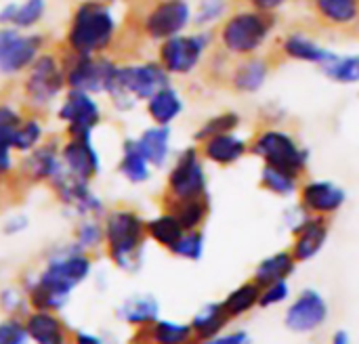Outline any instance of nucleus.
Segmentation results:
<instances>
[{
  "label": "nucleus",
  "instance_id": "obj_1",
  "mask_svg": "<svg viewBox=\"0 0 359 344\" xmlns=\"http://www.w3.org/2000/svg\"><path fill=\"white\" fill-rule=\"evenodd\" d=\"M90 273V259L84 252L57 256L40 273L38 282L29 288V303L36 311H59L72 290L82 284Z\"/></svg>",
  "mask_w": 359,
  "mask_h": 344
},
{
  "label": "nucleus",
  "instance_id": "obj_2",
  "mask_svg": "<svg viewBox=\"0 0 359 344\" xmlns=\"http://www.w3.org/2000/svg\"><path fill=\"white\" fill-rule=\"evenodd\" d=\"M114 34H116V19L109 6L99 0H86L76 8L72 17L67 44L72 53L97 55L111 44Z\"/></svg>",
  "mask_w": 359,
  "mask_h": 344
},
{
  "label": "nucleus",
  "instance_id": "obj_3",
  "mask_svg": "<svg viewBox=\"0 0 359 344\" xmlns=\"http://www.w3.org/2000/svg\"><path fill=\"white\" fill-rule=\"evenodd\" d=\"M276 27V15L246 8L238 11L219 29V44L233 57L257 53Z\"/></svg>",
  "mask_w": 359,
  "mask_h": 344
},
{
  "label": "nucleus",
  "instance_id": "obj_4",
  "mask_svg": "<svg viewBox=\"0 0 359 344\" xmlns=\"http://www.w3.org/2000/svg\"><path fill=\"white\" fill-rule=\"evenodd\" d=\"M145 235V223L133 210H116L105 221L107 252L120 269L133 271L139 267Z\"/></svg>",
  "mask_w": 359,
  "mask_h": 344
},
{
  "label": "nucleus",
  "instance_id": "obj_5",
  "mask_svg": "<svg viewBox=\"0 0 359 344\" xmlns=\"http://www.w3.org/2000/svg\"><path fill=\"white\" fill-rule=\"evenodd\" d=\"M164 86H170V78L162 63H139L118 67L107 95L114 99L116 107L128 109L135 101H147Z\"/></svg>",
  "mask_w": 359,
  "mask_h": 344
},
{
  "label": "nucleus",
  "instance_id": "obj_6",
  "mask_svg": "<svg viewBox=\"0 0 359 344\" xmlns=\"http://www.w3.org/2000/svg\"><path fill=\"white\" fill-rule=\"evenodd\" d=\"M250 153L263 158L265 164L282 168L297 179L307 174V151L284 130L263 128L255 135L248 147Z\"/></svg>",
  "mask_w": 359,
  "mask_h": 344
},
{
  "label": "nucleus",
  "instance_id": "obj_7",
  "mask_svg": "<svg viewBox=\"0 0 359 344\" xmlns=\"http://www.w3.org/2000/svg\"><path fill=\"white\" fill-rule=\"evenodd\" d=\"M307 6L320 32L359 38V0H307Z\"/></svg>",
  "mask_w": 359,
  "mask_h": 344
},
{
  "label": "nucleus",
  "instance_id": "obj_8",
  "mask_svg": "<svg viewBox=\"0 0 359 344\" xmlns=\"http://www.w3.org/2000/svg\"><path fill=\"white\" fill-rule=\"evenodd\" d=\"M116 69L118 67L109 59L95 57V55H78V53H72L69 65L63 67L65 84L69 88L84 90L90 95L107 92Z\"/></svg>",
  "mask_w": 359,
  "mask_h": 344
},
{
  "label": "nucleus",
  "instance_id": "obj_9",
  "mask_svg": "<svg viewBox=\"0 0 359 344\" xmlns=\"http://www.w3.org/2000/svg\"><path fill=\"white\" fill-rule=\"evenodd\" d=\"M202 195H206V177L200 162V151L196 147H189L181 153L175 168L170 170L166 185V204Z\"/></svg>",
  "mask_w": 359,
  "mask_h": 344
},
{
  "label": "nucleus",
  "instance_id": "obj_10",
  "mask_svg": "<svg viewBox=\"0 0 359 344\" xmlns=\"http://www.w3.org/2000/svg\"><path fill=\"white\" fill-rule=\"evenodd\" d=\"M63 84H65V71L63 65L57 61V57L38 55L25 80V97L32 105L42 107L63 90Z\"/></svg>",
  "mask_w": 359,
  "mask_h": 344
},
{
  "label": "nucleus",
  "instance_id": "obj_11",
  "mask_svg": "<svg viewBox=\"0 0 359 344\" xmlns=\"http://www.w3.org/2000/svg\"><path fill=\"white\" fill-rule=\"evenodd\" d=\"M208 34L198 36H170L160 46V63L168 74H189L200 63L206 46Z\"/></svg>",
  "mask_w": 359,
  "mask_h": 344
},
{
  "label": "nucleus",
  "instance_id": "obj_12",
  "mask_svg": "<svg viewBox=\"0 0 359 344\" xmlns=\"http://www.w3.org/2000/svg\"><path fill=\"white\" fill-rule=\"evenodd\" d=\"M59 118L65 122L69 139H82L90 137L93 128L99 124L101 111L90 92L69 88L67 99L59 107Z\"/></svg>",
  "mask_w": 359,
  "mask_h": 344
},
{
  "label": "nucleus",
  "instance_id": "obj_13",
  "mask_svg": "<svg viewBox=\"0 0 359 344\" xmlns=\"http://www.w3.org/2000/svg\"><path fill=\"white\" fill-rule=\"evenodd\" d=\"M191 11L187 0H160L143 19V29L154 40H166L177 36L189 23Z\"/></svg>",
  "mask_w": 359,
  "mask_h": 344
},
{
  "label": "nucleus",
  "instance_id": "obj_14",
  "mask_svg": "<svg viewBox=\"0 0 359 344\" xmlns=\"http://www.w3.org/2000/svg\"><path fill=\"white\" fill-rule=\"evenodd\" d=\"M280 65L273 55H267V57H259V55H244L240 59H233L231 63V69H229V76H227V86L233 88L236 92H257L269 71Z\"/></svg>",
  "mask_w": 359,
  "mask_h": 344
},
{
  "label": "nucleus",
  "instance_id": "obj_15",
  "mask_svg": "<svg viewBox=\"0 0 359 344\" xmlns=\"http://www.w3.org/2000/svg\"><path fill=\"white\" fill-rule=\"evenodd\" d=\"M326 317H328L326 301L318 292L305 290L288 309L286 326L292 332H311V330H318L326 322Z\"/></svg>",
  "mask_w": 359,
  "mask_h": 344
},
{
  "label": "nucleus",
  "instance_id": "obj_16",
  "mask_svg": "<svg viewBox=\"0 0 359 344\" xmlns=\"http://www.w3.org/2000/svg\"><path fill=\"white\" fill-rule=\"evenodd\" d=\"M328 227H330V221H328V216H322V214H309L301 225L294 227V231H292L294 242H292L290 250H292L297 263L309 261L322 250V246L328 238Z\"/></svg>",
  "mask_w": 359,
  "mask_h": 344
},
{
  "label": "nucleus",
  "instance_id": "obj_17",
  "mask_svg": "<svg viewBox=\"0 0 359 344\" xmlns=\"http://www.w3.org/2000/svg\"><path fill=\"white\" fill-rule=\"evenodd\" d=\"M343 204H345V191L334 183L316 181V183H305L301 187V208L307 214L332 216L334 212L341 210Z\"/></svg>",
  "mask_w": 359,
  "mask_h": 344
},
{
  "label": "nucleus",
  "instance_id": "obj_18",
  "mask_svg": "<svg viewBox=\"0 0 359 344\" xmlns=\"http://www.w3.org/2000/svg\"><path fill=\"white\" fill-rule=\"evenodd\" d=\"M61 164L76 177L90 181L101 164H99V156L90 143V137H82V139H69L65 143V147L61 149Z\"/></svg>",
  "mask_w": 359,
  "mask_h": 344
},
{
  "label": "nucleus",
  "instance_id": "obj_19",
  "mask_svg": "<svg viewBox=\"0 0 359 344\" xmlns=\"http://www.w3.org/2000/svg\"><path fill=\"white\" fill-rule=\"evenodd\" d=\"M278 57L284 59H297V61H309V63H324L330 53L307 32H290L282 36L276 44Z\"/></svg>",
  "mask_w": 359,
  "mask_h": 344
},
{
  "label": "nucleus",
  "instance_id": "obj_20",
  "mask_svg": "<svg viewBox=\"0 0 359 344\" xmlns=\"http://www.w3.org/2000/svg\"><path fill=\"white\" fill-rule=\"evenodd\" d=\"M200 143H202V156L219 166H231L248 151V145L242 139L233 137L231 132L215 135Z\"/></svg>",
  "mask_w": 359,
  "mask_h": 344
},
{
  "label": "nucleus",
  "instance_id": "obj_21",
  "mask_svg": "<svg viewBox=\"0 0 359 344\" xmlns=\"http://www.w3.org/2000/svg\"><path fill=\"white\" fill-rule=\"evenodd\" d=\"M42 48V36H21L13 42V46L8 48L6 57L0 61V71L2 74H17L25 67H29L36 57L40 55Z\"/></svg>",
  "mask_w": 359,
  "mask_h": 344
},
{
  "label": "nucleus",
  "instance_id": "obj_22",
  "mask_svg": "<svg viewBox=\"0 0 359 344\" xmlns=\"http://www.w3.org/2000/svg\"><path fill=\"white\" fill-rule=\"evenodd\" d=\"M231 322L227 311L223 309V303L206 305L189 324L194 332V340H215L219 332Z\"/></svg>",
  "mask_w": 359,
  "mask_h": 344
},
{
  "label": "nucleus",
  "instance_id": "obj_23",
  "mask_svg": "<svg viewBox=\"0 0 359 344\" xmlns=\"http://www.w3.org/2000/svg\"><path fill=\"white\" fill-rule=\"evenodd\" d=\"M27 336L40 344L65 343L63 324L53 315V311H36L25 322Z\"/></svg>",
  "mask_w": 359,
  "mask_h": 344
},
{
  "label": "nucleus",
  "instance_id": "obj_24",
  "mask_svg": "<svg viewBox=\"0 0 359 344\" xmlns=\"http://www.w3.org/2000/svg\"><path fill=\"white\" fill-rule=\"evenodd\" d=\"M183 111V101L175 88L164 86L154 97L147 99V113L156 124L168 126Z\"/></svg>",
  "mask_w": 359,
  "mask_h": 344
},
{
  "label": "nucleus",
  "instance_id": "obj_25",
  "mask_svg": "<svg viewBox=\"0 0 359 344\" xmlns=\"http://www.w3.org/2000/svg\"><path fill=\"white\" fill-rule=\"evenodd\" d=\"M137 145H139L141 153L145 156V160L151 166H162L166 162L168 147H170V128L162 126V124H158L154 128H147L137 139Z\"/></svg>",
  "mask_w": 359,
  "mask_h": 344
},
{
  "label": "nucleus",
  "instance_id": "obj_26",
  "mask_svg": "<svg viewBox=\"0 0 359 344\" xmlns=\"http://www.w3.org/2000/svg\"><path fill=\"white\" fill-rule=\"evenodd\" d=\"M294 267H297V261H294L292 250H284V252H278V254L265 259V261L257 267L252 280H255L261 288H265V286H269V284H273V282L288 280V275L294 271Z\"/></svg>",
  "mask_w": 359,
  "mask_h": 344
},
{
  "label": "nucleus",
  "instance_id": "obj_27",
  "mask_svg": "<svg viewBox=\"0 0 359 344\" xmlns=\"http://www.w3.org/2000/svg\"><path fill=\"white\" fill-rule=\"evenodd\" d=\"M166 210L179 219V223L183 225L185 231H191V229H200V225L206 221L210 204H208V198L202 195V198H194V200L168 202Z\"/></svg>",
  "mask_w": 359,
  "mask_h": 344
},
{
  "label": "nucleus",
  "instance_id": "obj_28",
  "mask_svg": "<svg viewBox=\"0 0 359 344\" xmlns=\"http://www.w3.org/2000/svg\"><path fill=\"white\" fill-rule=\"evenodd\" d=\"M158 301L149 294H141V296H133L128 298L118 315L126 322V324H133V326H151L154 322H158Z\"/></svg>",
  "mask_w": 359,
  "mask_h": 344
},
{
  "label": "nucleus",
  "instance_id": "obj_29",
  "mask_svg": "<svg viewBox=\"0 0 359 344\" xmlns=\"http://www.w3.org/2000/svg\"><path fill=\"white\" fill-rule=\"evenodd\" d=\"M120 172L126 181L139 185L149 179V162L141 153L137 141L126 139L122 145V160H120Z\"/></svg>",
  "mask_w": 359,
  "mask_h": 344
},
{
  "label": "nucleus",
  "instance_id": "obj_30",
  "mask_svg": "<svg viewBox=\"0 0 359 344\" xmlns=\"http://www.w3.org/2000/svg\"><path fill=\"white\" fill-rule=\"evenodd\" d=\"M145 229H147V235L166 250H172L177 246V242L181 240V235L185 233L183 225L179 223V219L172 212H166V214L145 223Z\"/></svg>",
  "mask_w": 359,
  "mask_h": 344
},
{
  "label": "nucleus",
  "instance_id": "obj_31",
  "mask_svg": "<svg viewBox=\"0 0 359 344\" xmlns=\"http://www.w3.org/2000/svg\"><path fill=\"white\" fill-rule=\"evenodd\" d=\"M21 116L11 105H0V177L8 174L13 168L11 149H13V132L19 126Z\"/></svg>",
  "mask_w": 359,
  "mask_h": 344
},
{
  "label": "nucleus",
  "instance_id": "obj_32",
  "mask_svg": "<svg viewBox=\"0 0 359 344\" xmlns=\"http://www.w3.org/2000/svg\"><path fill=\"white\" fill-rule=\"evenodd\" d=\"M61 158L57 156V147L55 145H44L38 147L25 162L27 172L34 181H50V177L55 174V170L59 168Z\"/></svg>",
  "mask_w": 359,
  "mask_h": 344
},
{
  "label": "nucleus",
  "instance_id": "obj_33",
  "mask_svg": "<svg viewBox=\"0 0 359 344\" xmlns=\"http://www.w3.org/2000/svg\"><path fill=\"white\" fill-rule=\"evenodd\" d=\"M261 286L250 280L246 284H242L238 290H233L225 301H223V309L227 311V315L233 319V317H240L244 313H248L255 305H259V296H261Z\"/></svg>",
  "mask_w": 359,
  "mask_h": 344
},
{
  "label": "nucleus",
  "instance_id": "obj_34",
  "mask_svg": "<svg viewBox=\"0 0 359 344\" xmlns=\"http://www.w3.org/2000/svg\"><path fill=\"white\" fill-rule=\"evenodd\" d=\"M299 183H301V179H297L294 174H290V172H286L282 168H276L271 164L263 166L261 187L276 193V195H290L292 191L299 189Z\"/></svg>",
  "mask_w": 359,
  "mask_h": 344
},
{
  "label": "nucleus",
  "instance_id": "obj_35",
  "mask_svg": "<svg viewBox=\"0 0 359 344\" xmlns=\"http://www.w3.org/2000/svg\"><path fill=\"white\" fill-rule=\"evenodd\" d=\"M324 74L337 82H343V84H351V82H358L359 80V57H337V55H330L324 63Z\"/></svg>",
  "mask_w": 359,
  "mask_h": 344
},
{
  "label": "nucleus",
  "instance_id": "obj_36",
  "mask_svg": "<svg viewBox=\"0 0 359 344\" xmlns=\"http://www.w3.org/2000/svg\"><path fill=\"white\" fill-rule=\"evenodd\" d=\"M149 336L156 343L162 344H181L194 340V332L189 324L185 326V324H172V322H154Z\"/></svg>",
  "mask_w": 359,
  "mask_h": 344
},
{
  "label": "nucleus",
  "instance_id": "obj_37",
  "mask_svg": "<svg viewBox=\"0 0 359 344\" xmlns=\"http://www.w3.org/2000/svg\"><path fill=\"white\" fill-rule=\"evenodd\" d=\"M42 139V124L36 118H21L19 126L13 132V149L29 151Z\"/></svg>",
  "mask_w": 359,
  "mask_h": 344
},
{
  "label": "nucleus",
  "instance_id": "obj_38",
  "mask_svg": "<svg viewBox=\"0 0 359 344\" xmlns=\"http://www.w3.org/2000/svg\"><path fill=\"white\" fill-rule=\"evenodd\" d=\"M238 124H240V116L233 113V111L215 116V118H210L208 122H204V126L196 132V141H204V139L215 137V135L231 132L233 128H238Z\"/></svg>",
  "mask_w": 359,
  "mask_h": 344
},
{
  "label": "nucleus",
  "instance_id": "obj_39",
  "mask_svg": "<svg viewBox=\"0 0 359 344\" xmlns=\"http://www.w3.org/2000/svg\"><path fill=\"white\" fill-rule=\"evenodd\" d=\"M172 254L181 256V259H189V261H198L204 252V235L200 229H191L185 231L181 235V240L177 242V246L170 250Z\"/></svg>",
  "mask_w": 359,
  "mask_h": 344
},
{
  "label": "nucleus",
  "instance_id": "obj_40",
  "mask_svg": "<svg viewBox=\"0 0 359 344\" xmlns=\"http://www.w3.org/2000/svg\"><path fill=\"white\" fill-rule=\"evenodd\" d=\"M44 0H25L23 4L15 6V15L11 25L15 27H29L34 23H38L44 15Z\"/></svg>",
  "mask_w": 359,
  "mask_h": 344
},
{
  "label": "nucleus",
  "instance_id": "obj_41",
  "mask_svg": "<svg viewBox=\"0 0 359 344\" xmlns=\"http://www.w3.org/2000/svg\"><path fill=\"white\" fill-rule=\"evenodd\" d=\"M103 238H105V229H101L97 223H82L76 229V242H78V248L82 250L99 246Z\"/></svg>",
  "mask_w": 359,
  "mask_h": 344
},
{
  "label": "nucleus",
  "instance_id": "obj_42",
  "mask_svg": "<svg viewBox=\"0 0 359 344\" xmlns=\"http://www.w3.org/2000/svg\"><path fill=\"white\" fill-rule=\"evenodd\" d=\"M25 324H19L17 319H8L0 324V344H23L27 340Z\"/></svg>",
  "mask_w": 359,
  "mask_h": 344
},
{
  "label": "nucleus",
  "instance_id": "obj_43",
  "mask_svg": "<svg viewBox=\"0 0 359 344\" xmlns=\"http://www.w3.org/2000/svg\"><path fill=\"white\" fill-rule=\"evenodd\" d=\"M288 296V286H286V280L282 282H273L269 286H265L261 290V296H259V307H273V305H280L284 298Z\"/></svg>",
  "mask_w": 359,
  "mask_h": 344
},
{
  "label": "nucleus",
  "instance_id": "obj_44",
  "mask_svg": "<svg viewBox=\"0 0 359 344\" xmlns=\"http://www.w3.org/2000/svg\"><path fill=\"white\" fill-rule=\"evenodd\" d=\"M227 2L225 0H200L198 13H196V23L198 25H206L215 19H219L225 11Z\"/></svg>",
  "mask_w": 359,
  "mask_h": 344
},
{
  "label": "nucleus",
  "instance_id": "obj_45",
  "mask_svg": "<svg viewBox=\"0 0 359 344\" xmlns=\"http://www.w3.org/2000/svg\"><path fill=\"white\" fill-rule=\"evenodd\" d=\"M244 4H248L250 8L257 11H265V13H276L278 8H282L284 4H288L290 0H242Z\"/></svg>",
  "mask_w": 359,
  "mask_h": 344
},
{
  "label": "nucleus",
  "instance_id": "obj_46",
  "mask_svg": "<svg viewBox=\"0 0 359 344\" xmlns=\"http://www.w3.org/2000/svg\"><path fill=\"white\" fill-rule=\"evenodd\" d=\"M19 38V32L17 29H11V27H4L0 29V61L6 57L8 48L13 46V42Z\"/></svg>",
  "mask_w": 359,
  "mask_h": 344
},
{
  "label": "nucleus",
  "instance_id": "obj_47",
  "mask_svg": "<svg viewBox=\"0 0 359 344\" xmlns=\"http://www.w3.org/2000/svg\"><path fill=\"white\" fill-rule=\"evenodd\" d=\"M236 343H246V334L238 332V334H229V336H223V338H215V344H236Z\"/></svg>",
  "mask_w": 359,
  "mask_h": 344
},
{
  "label": "nucleus",
  "instance_id": "obj_48",
  "mask_svg": "<svg viewBox=\"0 0 359 344\" xmlns=\"http://www.w3.org/2000/svg\"><path fill=\"white\" fill-rule=\"evenodd\" d=\"M76 340L80 344H101V340L99 338H95V336H88V334H76Z\"/></svg>",
  "mask_w": 359,
  "mask_h": 344
}]
</instances>
